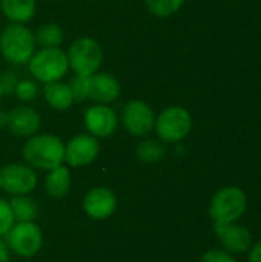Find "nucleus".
I'll return each mask as SVG.
<instances>
[{
    "instance_id": "obj_20",
    "label": "nucleus",
    "mask_w": 261,
    "mask_h": 262,
    "mask_svg": "<svg viewBox=\"0 0 261 262\" xmlns=\"http://www.w3.org/2000/svg\"><path fill=\"white\" fill-rule=\"evenodd\" d=\"M137 158L143 163H158L166 155V146L158 140H143L135 149Z\"/></svg>"
},
{
    "instance_id": "obj_22",
    "label": "nucleus",
    "mask_w": 261,
    "mask_h": 262,
    "mask_svg": "<svg viewBox=\"0 0 261 262\" xmlns=\"http://www.w3.org/2000/svg\"><path fill=\"white\" fill-rule=\"evenodd\" d=\"M186 0H146L148 9L157 17H169L175 14Z\"/></svg>"
},
{
    "instance_id": "obj_21",
    "label": "nucleus",
    "mask_w": 261,
    "mask_h": 262,
    "mask_svg": "<svg viewBox=\"0 0 261 262\" xmlns=\"http://www.w3.org/2000/svg\"><path fill=\"white\" fill-rule=\"evenodd\" d=\"M34 37L35 45H40L42 48H58L63 41V29L55 23H45L37 29Z\"/></svg>"
},
{
    "instance_id": "obj_15",
    "label": "nucleus",
    "mask_w": 261,
    "mask_h": 262,
    "mask_svg": "<svg viewBox=\"0 0 261 262\" xmlns=\"http://www.w3.org/2000/svg\"><path fill=\"white\" fill-rule=\"evenodd\" d=\"M120 84L117 78L106 72H95L89 77V98L100 103L108 104L118 98Z\"/></svg>"
},
{
    "instance_id": "obj_31",
    "label": "nucleus",
    "mask_w": 261,
    "mask_h": 262,
    "mask_svg": "<svg viewBox=\"0 0 261 262\" xmlns=\"http://www.w3.org/2000/svg\"><path fill=\"white\" fill-rule=\"evenodd\" d=\"M2 94H3V91H2V84H0V97H2Z\"/></svg>"
},
{
    "instance_id": "obj_7",
    "label": "nucleus",
    "mask_w": 261,
    "mask_h": 262,
    "mask_svg": "<svg viewBox=\"0 0 261 262\" xmlns=\"http://www.w3.org/2000/svg\"><path fill=\"white\" fill-rule=\"evenodd\" d=\"M157 135L165 143H177L188 137L192 129V117L182 106L166 107L157 118L155 126Z\"/></svg>"
},
{
    "instance_id": "obj_19",
    "label": "nucleus",
    "mask_w": 261,
    "mask_h": 262,
    "mask_svg": "<svg viewBox=\"0 0 261 262\" xmlns=\"http://www.w3.org/2000/svg\"><path fill=\"white\" fill-rule=\"evenodd\" d=\"M15 223H35L38 218V204L29 195H15L9 200Z\"/></svg>"
},
{
    "instance_id": "obj_30",
    "label": "nucleus",
    "mask_w": 261,
    "mask_h": 262,
    "mask_svg": "<svg viewBox=\"0 0 261 262\" xmlns=\"http://www.w3.org/2000/svg\"><path fill=\"white\" fill-rule=\"evenodd\" d=\"M3 126H6V114L0 109V129H2Z\"/></svg>"
},
{
    "instance_id": "obj_27",
    "label": "nucleus",
    "mask_w": 261,
    "mask_h": 262,
    "mask_svg": "<svg viewBox=\"0 0 261 262\" xmlns=\"http://www.w3.org/2000/svg\"><path fill=\"white\" fill-rule=\"evenodd\" d=\"M0 84H2V91L3 92H12L15 91V86H17V80L15 77L11 74V72H6L2 78H0Z\"/></svg>"
},
{
    "instance_id": "obj_17",
    "label": "nucleus",
    "mask_w": 261,
    "mask_h": 262,
    "mask_svg": "<svg viewBox=\"0 0 261 262\" xmlns=\"http://www.w3.org/2000/svg\"><path fill=\"white\" fill-rule=\"evenodd\" d=\"M43 92H45L46 103L55 111H66L74 103V97H72L69 84H65L60 81L46 83Z\"/></svg>"
},
{
    "instance_id": "obj_28",
    "label": "nucleus",
    "mask_w": 261,
    "mask_h": 262,
    "mask_svg": "<svg viewBox=\"0 0 261 262\" xmlns=\"http://www.w3.org/2000/svg\"><path fill=\"white\" fill-rule=\"evenodd\" d=\"M248 262H261V239L254 243L248 250Z\"/></svg>"
},
{
    "instance_id": "obj_4",
    "label": "nucleus",
    "mask_w": 261,
    "mask_h": 262,
    "mask_svg": "<svg viewBox=\"0 0 261 262\" xmlns=\"http://www.w3.org/2000/svg\"><path fill=\"white\" fill-rule=\"evenodd\" d=\"M28 63L29 72L45 84L58 81L69 68L68 55L60 48H43L34 54Z\"/></svg>"
},
{
    "instance_id": "obj_13",
    "label": "nucleus",
    "mask_w": 261,
    "mask_h": 262,
    "mask_svg": "<svg viewBox=\"0 0 261 262\" xmlns=\"http://www.w3.org/2000/svg\"><path fill=\"white\" fill-rule=\"evenodd\" d=\"M85 126L92 137L106 138L115 132L118 126V120L111 107L105 104H98V106H92L85 114Z\"/></svg>"
},
{
    "instance_id": "obj_16",
    "label": "nucleus",
    "mask_w": 261,
    "mask_h": 262,
    "mask_svg": "<svg viewBox=\"0 0 261 262\" xmlns=\"http://www.w3.org/2000/svg\"><path fill=\"white\" fill-rule=\"evenodd\" d=\"M45 192L49 198L62 200L65 198L71 190V172L68 167L57 166L51 170H48V175L43 183Z\"/></svg>"
},
{
    "instance_id": "obj_9",
    "label": "nucleus",
    "mask_w": 261,
    "mask_h": 262,
    "mask_svg": "<svg viewBox=\"0 0 261 262\" xmlns=\"http://www.w3.org/2000/svg\"><path fill=\"white\" fill-rule=\"evenodd\" d=\"M123 124L125 129L138 138L151 134L155 126V115L149 104L140 100L129 101L123 109Z\"/></svg>"
},
{
    "instance_id": "obj_8",
    "label": "nucleus",
    "mask_w": 261,
    "mask_h": 262,
    "mask_svg": "<svg viewBox=\"0 0 261 262\" xmlns=\"http://www.w3.org/2000/svg\"><path fill=\"white\" fill-rule=\"evenodd\" d=\"M37 173L28 164L12 163L0 167V189L12 196L29 195L37 187Z\"/></svg>"
},
{
    "instance_id": "obj_10",
    "label": "nucleus",
    "mask_w": 261,
    "mask_h": 262,
    "mask_svg": "<svg viewBox=\"0 0 261 262\" xmlns=\"http://www.w3.org/2000/svg\"><path fill=\"white\" fill-rule=\"evenodd\" d=\"M214 232L220 239L223 250L229 252L231 255L246 253L254 244L251 230L238 223L214 224Z\"/></svg>"
},
{
    "instance_id": "obj_25",
    "label": "nucleus",
    "mask_w": 261,
    "mask_h": 262,
    "mask_svg": "<svg viewBox=\"0 0 261 262\" xmlns=\"http://www.w3.org/2000/svg\"><path fill=\"white\" fill-rule=\"evenodd\" d=\"M15 95L20 100H23V101L32 100L37 95V86H35V83L31 81V80H22V81H18L17 86H15Z\"/></svg>"
},
{
    "instance_id": "obj_1",
    "label": "nucleus",
    "mask_w": 261,
    "mask_h": 262,
    "mask_svg": "<svg viewBox=\"0 0 261 262\" xmlns=\"http://www.w3.org/2000/svg\"><path fill=\"white\" fill-rule=\"evenodd\" d=\"M23 160L32 169L51 170L65 161L63 141L51 134L32 135L22 149Z\"/></svg>"
},
{
    "instance_id": "obj_2",
    "label": "nucleus",
    "mask_w": 261,
    "mask_h": 262,
    "mask_svg": "<svg viewBox=\"0 0 261 262\" xmlns=\"http://www.w3.org/2000/svg\"><path fill=\"white\" fill-rule=\"evenodd\" d=\"M248 209L246 193L235 186H228L214 193L209 203V216L214 224L237 223Z\"/></svg>"
},
{
    "instance_id": "obj_23",
    "label": "nucleus",
    "mask_w": 261,
    "mask_h": 262,
    "mask_svg": "<svg viewBox=\"0 0 261 262\" xmlns=\"http://www.w3.org/2000/svg\"><path fill=\"white\" fill-rule=\"evenodd\" d=\"M74 101H83L89 97V77L77 75L69 83Z\"/></svg>"
},
{
    "instance_id": "obj_29",
    "label": "nucleus",
    "mask_w": 261,
    "mask_h": 262,
    "mask_svg": "<svg viewBox=\"0 0 261 262\" xmlns=\"http://www.w3.org/2000/svg\"><path fill=\"white\" fill-rule=\"evenodd\" d=\"M0 262H9V249L2 238H0Z\"/></svg>"
},
{
    "instance_id": "obj_24",
    "label": "nucleus",
    "mask_w": 261,
    "mask_h": 262,
    "mask_svg": "<svg viewBox=\"0 0 261 262\" xmlns=\"http://www.w3.org/2000/svg\"><path fill=\"white\" fill-rule=\"evenodd\" d=\"M15 220L9 206V201L0 196V238H5V235L11 230Z\"/></svg>"
},
{
    "instance_id": "obj_5",
    "label": "nucleus",
    "mask_w": 261,
    "mask_h": 262,
    "mask_svg": "<svg viewBox=\"0 0 261 262\" xmlns=\"http://www.w3.org/2000/svg\"><path fill=\"white\" fill-rule=\"evenodd\" d=\"M66 55L72 71L83 77H91L95 74L103 61V51L91 37H80L72 41Z\"/></svg>"
},
{
    "instance_id": "obj_12",
    "label": "nucleus",
    "mask_w": 261,
    "mask_h": 262,
    "mask_svg": "<svg viewBox=\"0 0 261 262\" xmlns=\"http://www.w3.org/2000/svg\"><path fill=\"white\" fill-rule=\"evenodd\" d=\"M82 207L91 220H108L117 209V196L108 187H94L83 196Z\"/></svg>"
},
{
    "instance_id": "obj_3",
    "label": "nucleus",
    "mask_w": 261,
    "mask_h": 262,
    "mask_svg": "<svg viewBox=\"0 0 261 262\" xmlns=\"http://www.w3.org/2000/svg\"><path fill=\"white\" fill-rule=\"evenodd\" d=\"M35 49V37L31 29L20 23L8 25L0 35V52L15 64H23L31 60Z\"/></svg>"
},
{
    "instance_id": "obj_14",
    "label": "nucleus",
    "mask_w": 261,
    "mask_h": 262,
    "mask_svg": "<svg viewBox=\"0 0 261 262\" xmlns=\"http://www.w3.org/2000/svg\"><path fill=\"white\" fill-rule=\"evenodd\" d=\"M40 124L42 118L32 107L18 106L12 109L9 114H6V127L15 137L29 138L38 132Z\"/></svg>"
},
{
    "instance_id": "obj_18",
    "label": "nucleus",
    "mask_w": 261,
    "mask_h": 262,
    "mask_svg": "<svg viewBox=\"0 0 261 262\" xmlns=\"http://www.w3.org/2000/svg\"><path fill=\"white\" fill-rule=\"evenodd\" d=\"M0 8L12 23H25L34 17L35 0H0Z\"/></svg>"
},
{
    "instance_id": "obj_26",
    "label": "nucleus",
    "mask_w": 261,
    "mask_h": 262,
    "mask_svg": "<svg viewBox=\"0 0 261 262\" xmlns=\"http://www.w3.org/2000/svg\"><path fill=\"white\" fill-rule=\"evenodd\" d=\"M202 262H237V259L234 258V255H231L226 250L212 249L202 256Z\"/></svg>"
},
{
    "instance_id": "obj_11",
    "label": "nucleus",
    "mask_w": 261,
    "mask_h": 262,
    "mask_svg": "<svg viewBox=\"0 0 261 262\" xmlns=\"http://www.w3.org/2000/svg\"><path fill=\"white\" fill-rule=\"evenodd\" d=\"M98 152V140L91 134H82L71 138L68 144H65V161L71 167H83L94 163Z\"/></svg>"
},
{
    "instance_id": "obj_6",
    "label": "nucleus",
    "mask_w": 261,
    "mask_h": 262,
    "mask_svg": "<svg viewBox=\"0 0 261 262\" xmlns=\"http://www.w3.org/2000/svg\"><path fill=\"white\" fill-rule=\"evenodd\" d=\"M5 243L14 255L20 258L35 256L43 246V233L35 223H14L5 235Z\"/></svg>"
}]
</instances>
